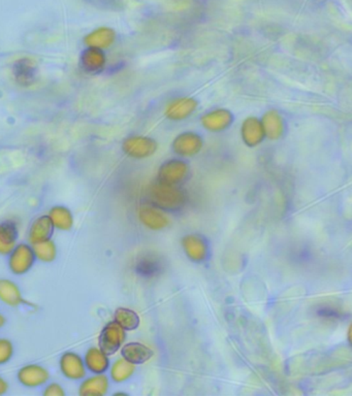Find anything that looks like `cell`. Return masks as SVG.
Segmentation results:
<instances>
[{
    "label": "cell",
    "mask_w": 352,
    "mask_h": 396,
    "mask_svg": "<svg viewBox=\"0 0 352 396\" xmlns=\"http://www.w3.org/2000/svg\"><path fill=\"white\" fill-rule=\"evenodd\" d=\"M136 270L138 274L144 275L146 277H155L163 270V263L155 257L146 256L138 261Z\"/></svg>",
    "instance_id": "obj_27"
},
{
    "label": "cell",
    "mask_w": 352,
    "mask_h": 396,
    "mask_svg": "<svg viewBox=\"0 0 352 396\" xmlns=\"http://www.w3.org/2000/svg\"><path fill=\"white\" fill-rule=\"evenodd\" d=\"M115 42V31L106 26L95 28L84 38V44L86 47L97 48L99 50L109 49Z\"/></svg>",
    "instance_id": "obj_11"
},
{
    "label": "cell",
    "mask_w": 352,
    "mask_h": 396,
    "mask_svg": "<svg viewBox=\"0 0 352 396\" xmlns=\"http://www.w3.org/2000/svg\"><path fill=\"white\" fill-rule=\"evenodd\" d=\"M188 168L187 163L182 160H170L163 163L159 168L158 180L160 183L169 184V185H175V184L181 183L182 181L187 177Z\"/></svg>",
    "instance_id": "obj_7"
},
{
    "label": "cell",
    "mask_w": 352,
    "mask_h": 396,
    "mask_svg": "<svg viewBox=\"0 0 352 396\" xmlns=\"http://www.w3.org/2000/svg\"><path fill=\"white\" fill-rule=\"evenodd\" d=\"M54 229H55V227H54L49 216H40L31 223L28 232L29 242L31 245H34L36 243L50 240L53 236Z\"/></svg>",
    "instance_id": "obj_12"
},
{
    "label": "cell",
    "mask_w": 352,
    "mask_h": 396,
    "mask_svg": "<svg viewBox=\"0 0 352 396\" xmlns=\"http://www.w3.org/2000/svg\"><path fill=\"white\" fill-rule=\"evenodd\" d=\"M0 300L10 307L20 306L24 302L19 286L9 279H0Z\"/></svg>",
    "instance_id": "obj_22"
},
{
    "label": "cell",
    "mask_w": 352,
    "mask_h": 396,
    "mask_svg": "<svg viewBox=\"0 0 352 396\" xmlns=\"http://www.w3.org/2000/svg\"><path fill=\"white\" fill-rule=\"evenodd\" d=\"M138 217L143 224L153 231L165 229L170 223L167 218L155 209V207L154 208L149 206L142 207L138 211Z\"/></svg>",
    "instance_id": "obj_20"
},
{
    "label": "cell",
    "mask_w": 352,
    "mask_h": 396,
    "mask_svg": "<svg viewBox=\"0 0 352 396\" xmlns=\"http://www.w3.org/2000/svg\"><path fill=\"white\" fill-rule=\"evenodd\" d=\"M33 249L36 259L38 260L43 261V263H52L55 260L57 248L55 243L51 238L44 241V242L34 243Z\"/></svg>",
    "instance_id": "obj_26"
},
{
    "label": "cell",
    "mask_w": 352,
    "mask_h": 396,
    "mask_svg": "<svg viewBox=\"0 0 352 396\" xmlns=\"http://www.w3.org/2000/svg\"><path fill=\"white\" fill-rule=\"evenodd\" d=\"M79 62L84 72L88 74H99L106 66V54L104 50L87 47L82 52Z\"/></svg>",
    "instance_id": "obj_10"
},
{
    "label": "cell",
    "mask_w": 352,
    "mask_h": 396,
    "mask_svg": "<svg viewBox=\"0 0 352 396\" xmlns=\"http://www.w3.org/2000/svg\"><path fill=\"white\" fill-rule=\"evenodd\" d=\"M108 377L104 374H93L91 377L84 380L79 388L81 396H104L109 390Z\"/></svg>",
    "instance_id": "obj_14"
},
{
    "label": "cell",
    "mask_w": 352,
    "mask_h": 396,
    "mask_svg": "<svg viewBox=\"0 0 352 396\" xmlns=\"http://www.w3.org/2000/svg\"><path fill=\"white\" fill-rule=\"evenodd\" d=\"M233 114L231 111L220 109L206 114L202 118V124L208 131L218 132L226 129L233 122Z\"/></svg>",
    "instance_id": "obj_16"
},
{
    "label": "cell",
    "mask_w": 352,
    "mask_h": 396,
    "mask_svg": "<svg viewBox=\"0 0 352 396\" xmlns=\"http://www.w3.org/2000/svg\"><path fill=\"white\" fill-rule=\"evenodd\" d=\"M125 338V330L116 321H112L102 329L99 339V348L108 356H111L121 348Z\"/></svg>",
    "instance_id": "obj_3"
},
{
    "label": "cell",
    "mask_w": 352,
    "mask_h": 396,
    "mask_svg": "<svg viewBox=\"0 0 352 396\" xmlns=\"http://www.w3.org/2000/svg\"><path fill=\"white\" fill-rule=\"evenodd\" d=\"M9 258V268L13 275H22L33 268L36 261L33 246L21 243L13 248Z\"/></svg>",
    "instance_id": "obj_2"
},
{
    "label": "cell",
    "mask_w": 352,
    "mask_h": 396,
    "mask_svg": "<svg viewBox=\"0 0 352 396\" xmlns=\"http://www.w3.org/2000/svg\"><path fill=\"white\" fill-rule=\"evenodd\" d=\"M19 229L17 223L11 220L0 222V254L9 255L17 246Z\"/></svg>",
    "instance_id": "obj_13"
},
{
    "label": "cell",
    "mask_w": 352,
    "mask_h": 396,
    "mask_svg": "<svg viewBox=\"0 0 352 396\" xmlns=\"http://www.w3.org/2000/svg\"><path fill=\"white\" fill-rule=\"evenodd\" d=\"M135 373V364L129 363L126 359L120 358L115 361L111 368V378L116 383L126 381Z\"/></svg>",
    "instance_id": "obj_24"
},
{
    "label": "cell",
    "mask_w": 352,
    "mask_h": 396,
    "mask_svg": "<svg viewBox=\"0 0 352 396\" xmlns=\"http://www.w3.org/2000/svg\"><path fill=\"white\" fill-rule=\"evenodd\" d=\"M242 138L249 147L260 145L265 138V131L260 120L253 117L245 120L242 125Z\"/></svg>",
    "instance_id": "obj_17"
},
{
    "label": "cell",
    "mask_w": 352,
    "mask_h": 396,
    "mask_svg": "<svg viewBox=\"0 0 352 396\" xmlns=\"http://www.w3.org/2000/svg\"><path fill=\"white\" fill-rule=\"evenodd\" d=\"M13 355V346L8 339L0 338V365L8 363Z\"/></svg>",
    "instance_id": "obj_29"
},
{
    "label": "cell",
    "mask_w": 352,
    "mask_h": 396,
    "mask_svg": "<svg viewBox=\"0 0 352 396\" xmlns=\"http://www.w3.org/2000/svg\"><path fill=\"white\" fill-rule=\"evenodd\" d=\"M9 388V383L4 379V378L0 375V395H6L8 392Z\"/></svg>",
    "instance_id": "obj_31"
},
{
    "label": "cell",
    "mask_w": 352,
    "mask_h": 396,
    "mask_svg": "<svg viewBox=\"0 0 352 396\" xmlns=\"http://www.w3.org/2000/svg\"><path fill=\"white\" fill-rule=\"evenodd\" d=\"M18 381L23 386L36 388L44 385L50 380V374L43 365L31 363L20 368L17 374Z\"/></svg>",
    "instance_id": "obj_6"
},
{
    "label": "cell",
    "mask_w": 352,
    "mask_h": 396,
    "mask_svg": "<svg viewBox=\"0 0 352 396\" xmlns=\"http://www.w3.org/2000/svg\"><path fill=\"white\" fill-rule=\"evenodd\" d=\"M34 65L33 61L28 59H22L17 65L15 66L16 72L15 76L17 77V81L20 84H26L31 82L33 77Z\"/></svg>",
    "instance_id": "obj_28"
},
{
    "label": "cell",
    "mask_w": 352,
    "mask_h": 396,
    "mask_svg": "<svg viewBox=\"0 0 352 396\" xmlns=\"http://www.w3.org/2000/svg\"><path fill=\"white\" fill-rule=\"evenodd\" d=\"M4 324H6V317L0 313V329H2V327L4 326Z\"/></svg>",
    "instance_id": "obj_32"
},
{
    "label": "cell",
    "mask_w": 352,
    "mask_h": 396,
    "mask_svg": "<svg viewBox=\"0 0 352 396\" xmlns=\"http://www.w3.org/2000/svg\"><path fill=\"white\" fill-rule=\"evenodd\" d=\"M182 245H183L187 256L195 263H202L209 257L208 243L206 242L203 236H197V234H189V236L183 238Z\"/></svg>",
    "instance_id": "obj_9"
},
{
    "label": "cell",
    "mask_w": 352,
    "mask_h": 396,
    "mask_svg": "<svg viewBox=\"0 0 352 396\" xmlns=\"http://www.w3.org/2000/svg\"><path fill=\"white\" fill-rule=\"evenodd\" d=\"M45 396H65V392L63 390L62 386L57 383L49 384L45 387L44 391Z\"/></svg>",
    "instance_id": "obj_30"
},
{
    "label": "cell",
    "mask_w": 352,
    "mask_h": 396,
    "mask_svg": "<svg viewBox=\"0 0 352 396\" xmlns=\"http://www.w3.org/2000/svg\"><path fill=\"white\" fill-rule=\"evenodd\" d=\"M197 100L190 97H184L172 101L167 106L165 115L172 120H183L189 117L190 115L197 110Z\"/></svg>",
    "instance_id": "obj_18"
},
{
    "label": "cell",
    "mask_w": 352,
    "mask_h": 396,
    "mask_svg": "<svg viewBox=\"0 0 352 396\" xmlns=\"http://www.w3.org/2000/svg\"><path fill=\"white\" fill-rule=\"evenodd\" d=\"M122 357L133 364H142L149 361L154 352L141 343H126L121 350Z\"/></svg>",
    "instance_id": "obj_19"
},
{
    "label": "cell",
    "mask_w": 352,
    "mask_h": 396,
    "mask_svg": "<svg viewBox=\"0 0 352 396\" xmlns=\"http://www.w3.org/2000/svg\"><path fill=\"white\" fill-rule=\"evenodd\" d=\"M150 202L155 208L165 211H178L186 202L185 193L180 189L169 184L158 183L151 186L149 190Z\"/></svg>",
    "instance_id": "obj_1"
},
{
    "label": "cell",
    "mask_w": 352,
    "mask_h": 396,
    "mask_svg": "<svg viewBox=\"0 0 352 396\" xmlns=\"http://www.w3.org/2000/svg\"><path fill=\"white\" fill-rule=\"evenodd\" d=\"M50 219L54 227L61 231H68L74 226V216L70 209L65 206H55L49 211Z\"/></svg>",
    "instance_id": "obj_23"
},
{
    "label": "cell",
    "mask_w": 352,
    "mask_h": 396,
    "mask_svg": "<svg viewBox=\"0 0 352 396\" xmlns=\"http://www.w3.org/2000/svg\"><path fill=\"white\" fill-rule=\"evenodd\" d=\"M261 125H263L265 136H267L270 140H278L283 136L285 126H284L282 117L277 111H268L263 116Z\"/></svg>",
    "instance_id": "obj_21"
},
{
    "label": "cell",
    "mask_w": 352,
    "mask_h": 396,
    "mask_svg": "<svg viewBox=\"0 0 352 396\" xmlns=\"http://www.w3.org/2000/svg\"><path fill=\"white\" fill-rule=\"evenodd\" d=\"M59 368H60L62 375L72 381L83 380L87 374V368L84 363V359L79 356L78 353H63L59 361Z\"/></svg>",
    "instance_id": "obj_5"
},
{
    "label": "cell",
    "mask_w": 352,
    "mask_h": 396,
    "mask_svg": "<svg viewBox=\"0 0 352 396\" xmlns=\"http://www.w3.org/2000/svg\"><path fill=\"white\" fill-rule=\"evenodd\" d=\"M203 147V140L199 134L193 132H183L177 136L172 143L174 151L181 156H193L199 153Z\"/></svg>",
    "instance_id": "obj_8"
},
{
    "label": "cell",
    "mask_w": 352,
    "mask_h": 396,
    "mask_svg": "<svg viewBox=\"0 0 352 396\" xmlns=\"http://www.w3.org/2000/svg\"><path fill=\"white\" fill-rule=\"evenodd\" d=\"M115 321L124 330H135L140 325V317L131 309L119 308L115 311Z\"/></svg>",
    "instance_id": "obj_25"
},
{
    "label": "cell",
    "mask_w": 352,
    "mask_h": 396,
    "mask_svg": "<svg viewBox=\"0 0 352 396\" xmlns=\"http://www.w3.org/2000/svg\"><path fill=\"white\" fill-rule=\"evenodd\" d=\"M122 149H123L124 153L128 155L131 158H147L155 153L158 143L155 141L146 138V136H131L124 140L122 143Z\"/></svg>",
    "instance_id": "obj_4"
},
{
    "label": "cell",
    "mask_w": 352,
    "mask_h": 396,
    "mask_svg": "<svg viewBox=\"0 0 352 396\" xmlns=\"http://www.w3.org/2000/svg\"><path fill=\"white\" fill-rule=\"evenodd\" d=\"M86 368L92 374H104L110 368V359L99 348L91 347L84 356Z\"/></svg>",
    "instance_id": "obj_15"
}]
</instances>
